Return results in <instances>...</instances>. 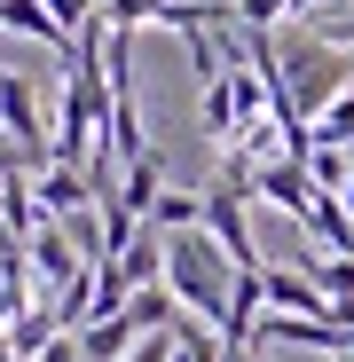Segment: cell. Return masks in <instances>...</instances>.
<instances>
[{
  "instance_id": "9a60e30c",
  "label": "cell",
  "mask_w": 354,
  "mask_h": 362,
  "mask_svg": "<svg viewBox=\"0 0 354 362\" xmlns=\"http://www.w3.org/2000/svg\"><path fill=\"white\" fill-rule=\"evenodd\" d=\"M165 16V0H102V24L110 32H142V24H158Z\"/></svg>"
},
{
  "instance_id": "4fadbf2b",
  "label": "cell",
  "mask_w": 354,
  "mask_h": 362,
  "mask_svg": "<svg viewBox=\"0 0 354 362\" xmlns=\"http://www.w3.org/2000/svg\"><path fill=\"white\" fill-rule=\"evenodd\" d=\"M300 268L323 284V299H354V260H346V252H307Z\"/></svg>"
},
{
  "instance_id": "ba28073f",
  "label": "cell",
  "mask_w": 354,
  "mask_h": 362,
  "mask_svg": "<svg viewBox=\"0 0 354 362\" xmlns=\"http://www.w3.org/2000/svg\"><path fill=\"white\" fill-rule=\"evenodd\" d=\"M158 197H165V165H158V150H150V158H134V165H126V181H118V205H126L134 221H150V213H158Z\"/></svg>"
},
{
  "instance_id": "7c38bea8",
  "label": "cell",
  "mask_w": 354,
  "mask_h": 362,
  "mask_svg": "<svg viewBox=\"0 0 354 362\" xmlns=\"http://www.w3.org/2000/svg\"><path fill=\"white\" fill-rule=\"evenodd\" d=\"M307 173H315V189L323 197H346V181H354V150H307Z\"/></svg>"
},
{
  "instance_id": "2e32d148",
  "label": "cell",
  "mask_w": 354,
  "mask_h": 362,
  "mask_svg": "<svg viewBox=\"0 0 354 362\" xmlns=\"http://www.w3.org/2000/svg\"><path fill=\"white\" fill-rule=\"evenodd\" d=\"M173 346H182V339H173V331H158V339H142L126 362H173Z\"/></svg>"
},
{
  "instance_id": "277c9868",
  "label": "cell",
  "mask_w": 354,
  "mask_h": 362,
  "mask_svg": "<svg viewBox=\"0 0 354 362\" xmlns=\"http://www.w3.org/2000/svg\"><path fill=\"white\" fill-rule=\"evenodd\" d=\"M252 197H268V205H276V213H291V221H307L323 189H315V173H307L300 158H268V165L252 173Z\"/></svg>"
},
{
  "instance_id": "7a4b0ae2",
  "label": "cell",
  "mask_w": 354,
  "mask_h": 362,
  "mask_svg": "<svg viewBox=\"0 0 354 362\" xmlns=\"http://www.w3.org/2000/svg\"><path fill=\"white\" fill-rule=\"evenodd\" d=\"M252 165L244 158H220V173H213V189H205V236L236 260V276L244 268H268L260 260V245H252Z\"/></svg>"
},
{
  "instance_id": "e0dca14e",
  "label": "cell",
  "mask_w": 354,
  "mask_h": 362,
  "mask_svg": "<svg viewBox=\"0 0 354 362\" xmlns=\"http://www.w3.org/2000/svg\"><path fill=\"white\" fill-rule=\"evenodd\" d=\"M40 362H87V354H79V331H64V339H55V346H47Z\"/></svg>"
},
{
  "instance_id": "30bf717a",
  "label": "cell",
  "mask_w": 354,
  "mask_h": 362,
  "mask_svg": "<svg viewBox=\"0 0 354 362\" xmlns=\"http://www.w3.org/2000/svg\"><path fill=\"white\" fill-rule=\"evenodd\" d=\"M300 228L315 236V245H323V252H354V213H346L338 197H315V213H307Z\"/></svg>"
},
{
  "instance_id": "ac0fdd59",
  "label": "cell",
  "mask_w": 354,
  "mask_h": 362,
  "mask_svg": "<svg viewBox=\"0 0 354 362\" xmlns=\"http://www.w3.org/2000/svg\"><path fill=\"white\" fill-rule=\"evenodd\" d=\"M338 205H346V213H354V181H346V197H338Z\"/></svg>"
},
{
  "instance_id": "8992f818",
  "label": "cell",
  "mask_w": 354,
  "mask_h": 362,
  "mask_svg": "<svg viewBox=\"0 0 354 362\" xmlns=\"http://www.w3.org/2000/svg\"><path fill=\"white\" fill-rule=\"evenodd\" d=\"M32 189H40V213H47V221H79V213L95 205V189H87L79 165H40Z\"/></svg>"
},
{
  "instance_id": "52a82bcc",
  "label": "cell",
  "mask_w": 354,
  "mask_h": 362,
  "mask_svg": "<svg viewBox=\"0 0 354 362\" xmlns=\"http://www.w3.org/2000/svg\"><path fill=\"white\" fill-rule=\"evenodd\" d=\"M0 32H16V40H40V47H55V55H64V64H71V47H79L64 24L47 16V0H0Z\"/></svg>"
},
{
  "instance_id": "3957f363",
  "label": "cell",
  "mask_w": 354,
  "mask_h": 362,
  "mask_svg": "<svg viewBox=\"0 0 354 362\" xmlns=\"http://www.w3.org/2000/svg\"><path fill=\"white\" fill-rule=\"evenodd\" d=\"M24 260H32V276H40V299H47V308H55V291H71L95 260L79 252V236L64 228V221H47V228H32L24 236Z\"/></svg>"
},
{
  "instance_id": "8fae6325",
  "label": "cell",
  "mask_w": 354,
  "mask_h": 362,
  "mask_svg": "<svg viewBox=\"0 0 354 362\" xmlns=\"http://www.w3.org/2000/svg\"><path fill=\"white\" fill-rule=\"evenodd\" d=\"M158 236H182V228H205V189H165L158 213H150Z\"/></svg>"
},
{
  "instance_id": "9c48e42d",
  "label": "cell",
  "mask_w": 354,
  "mask_h": 362,
  "mask_svg": "<svg viewBox=\"0 0 354 362\" xmlns=\"http://www.w3.org/2000/svg\"><path fill=\"white\" fill-rule=\"evenodd\" d=\"M134 346H142L134 315H110V323H87V331H79V354H87V362H126Z\"/></svg>"
},
{
  "instance_id": "5bb4252c",
  "label": "cell",
  "mask_w": 354,
  "mask_h": 362,
  "mask_svg": "<svg viewBox=\"0 0 354 362\" xmlns=\"http://www.w3.org/2000/svg\"><path fill=\"white\" fill-rule=\"evenodd\" d=\"M315 142H323V150H354V87L315 118Z\"/></svg>"
},
{
  "instance_id": "6da1fadb",
  "label": "cell",
  "mask_w": 354,
  "mask_h": 362,
  "mask_svg": "<svg viewBox=\"0 0 354 362\" xmlns=\"http://www.w3.org/2000/svg\"><path fill=\"white\" fill-rule=\"evenodd\" d=\"M165 291L182 299V315H205L220 331L228 323V291H236V260L205 228H182V236H165Z\"/></svg>"
},
{
  "instance_id": "d6986e66",
  "label": "cell",
  "mask_w": 354,
  "mask_h": 362,
  "mask_svg": "<svg viewBox=\"0 0 354 362\" xmlns=\"http://www.w3.org/2000/svg\"><path fill=\"white\" fill-rule=\"evenodd\" d=\"M331 362H354V354H331Z\"/></svg>"
},
{
  "instance_id": "5b68a950",
  "label": "cell",
  "mask_w": 354,
  "mask_h": 362,
  "mask_svg": "<svg viewBox=\"0 0 354 362\" xmlns=\"http://www.w3.org/2000/svg\"><path fill=\"white\" fill-rule=\"evenodd\" d=\"M268 315H307V323H331V299L307 268H268Z\"/></svg>"
}]
</instances>
